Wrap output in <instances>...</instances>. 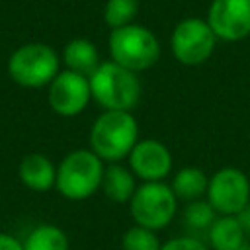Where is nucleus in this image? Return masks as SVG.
<instances>
[{"label": "nucleus", "mask_w": 250, "mask_h": 250, "mask_svg": "<svg viewBox=\"0 0 250 250\" xmlns=\"http://www.w3.org/2000/svg\"><path fill=\"white\" fill-rule=\"evenodd\" d=\"M139 141V125L131 111L105 109L90 129V150L105 162H121Z\"/></svg>", "instance_id": "obj_1"}, {"label": "nucleus", "mask_w": 250, "mask_h": 250, "mask_svg": "<svg viewBox=\"0 0 250 250\" xmlns=\"http://www.w3.org/2000/svg\"><path fill=\"white\" fill-rule=\"evenodd\" d=\"M92 98L104 109H119L131 111L141 100V80L137 72L107 61L100 62V66L88 76Z\"/></svg>", "instance_id": "obj_2"}, {"label": "nucleus", "mask_w": 250, "mask_h": 250, "mask_svg": "<svg viewBox=\"0 0 250 250\" xmlns=\"http://www.w3.org/2000/svg\"><path fill=\"white\" fill-rule=\"evenodd\" d=\"M104 168V160L94 150H72L62 158V162L57 168L55 188L66 199H86L100 189Z\"/></svg>", "instance_id": "obj_3"}, {"label": "nucleus", "mask_w": 250, "mask_h": 250, "mask_svg": "<svg viewBox=\"0 0 250 250\" xmlns=\"http://www.w3.org/2000/svg\"><path fill=\"white\" fill-rule=\"evenodd\" d=\"M109 53L111 61L133 70L150 68L160 57V45L152 31L143 25H123L111 31L109 35Z\"/></svg>", "instance_id": "obj_4"}, {"label": "nucleus", "mask_w": 250, "mask_h": 250, "mask_svg": "<svg viewBox=\"0 0 250 250\" xmlns=\"http://www.w3.org/2000/svg\"><path fill=\"white\" fill-rule=\"evenodd\" d=\"M176 211L178 197L164 182H143L141 186H137L129 201V213L135 225L146 227L150 230L168 227L176 217Z\"/></svg>", "instance_id": "obj_5"}, {"label": "nucleus", "mask_w": 250, "mask_h": 250, "mask_svg": "<svg viewBox=\"0 0 250 250\" xmlns=\"http://www.w3.org/2000/svg\"><path fill=\"white\" fill-rule=\"evenodd\" d=\"M8 72L20 86L39 88L51 84L59 74V57L45 43H27L12 53Z\"/></svg>", "instance_id": "obj_6"}, {"label": "nucleus", "mask_w": 250, "mask_h": 250, "mask_svg": "<svg viewBox=\"0 0 250 250\" xmlns=\"http://www.w3.org/2000/svg\"><path fill=\"white\" fill-rule=\"evenodd\" d=\"M205 199L217 215H238L250 203V180L240 168H219L209 178Z\"/></svg>", "instance_id": "obj_7"}, {"label": "nucleus", "mask_w": 250, "mask_h": 250, "mask_svg": "<svg viewBox=\"0 0 250 250\" xmlns=\"http://www.w3.org/2000/svg\"><path fill=\"white\" fill-rule=\"evenodd\" d=\"M217 43V35L211 25L197 18H188L180 21L172 33V51L174 57L188 66L205 62Z\"/></svg>", "instance_id": "obj_8"}, {"label": "nucleus", "mask_w": 250, "mask_h": 250, "mask_svg": "<svg viewBox=\"0 0 250 250\" xmlns=\"http://www.w3.org/2000/svg\"><path fill=\"white\" fill-rule=\"evenodd\" d=\"M49 105L55 113L62 117H74L84 111L92 100L90 80L84 74L62 70L49 84Z\"/></svg>", "instance_id": "obj_9"}, {"label": "nucleus", "mask_w": 250, "mask_h": 250, "mask_svg": "<svg viewBox=\"0 0 250 250\" xmlns=\"http://www.w3.org/2000/svg\"><path fill=\"white\" fill-rule=\"evenodd\" d=\"M127 160L129 170L143 182H162L172 170V152L156 139H139Z\"/></svg>", "instance_id": "obj_10"}, {"label": "nucleus", "mask_w": 250, "mask_h": 250, "mask_svg": "<svg viewBox=\"0 0 250 250\" xmlns=\"http://www.w3.org/2000/svg\"><path fill=\"white\" fill-rule=\"evenodd\" d=\"M207 23L219 39L246 37L250 33V0H213Z\"/></svg>", "instance_id": "obj_11"}, {"label": "nucleus", "mask_w": 250, "mask_h": 250, "mask_svg": "<svg viewBox=\"0 0 250 250\" xmlns=\"http://www.w3.org/2000/svg\"><path fill=\"white\" fill-rule=\"evenodd\" d=\"M20 180L33 191H47L57 182V168L45 154L31 152L20 162Z\"/></svg>", "instance_id": "obj_12"}, {"label": "nucleus", "mask_w": 250, "mask_h": 250, "mask_svg": "<svg viewBox=\"0 0 250 250\" xmlns=\"http://www.w3.org/2000/svg\"><path fill=\"white\" fill-rule=\"evenodd\" d=\"M100 189L113 203H127V201H131V197L137 189L135 174L127 166H123L119 162H111L109 166L104 168Z\"/></svg>", "instance_id": "obj_13"}, {"label": "nucleus", "mask_w": 250, "mask_h": 250, "mask_svg": "<svg viewBox=\"0 0 250 250\" xmlns=\"http://www.w3.org/2000/svg\"><path fill=\"white\" fill-rule=\"evenodd\" d=\"M244 229L236 215H219L207 230V238L213 250H240L244 246Z\"/></svg>", "instance_id": "obj_14"}, {"label": "nucleus", "mask_w": 250, "mask_h": 250, "mask_svg": "<svg viewBox=\"0 0 250 250\" xmlns=\"http://www.w3.org/2000/svg\"><path fill=\"white\" fill-rule=\"evenodd\" d=\"M207 186H209V178L205 176V172L197 166H184L180 168L174 178H172V191L178 199L182 201H197L207 193Z\"/></svg>", "instance_id": "obj_15"}, {"label": "nucleus", "mask_w": 250, "mask_h": 250, "mask_svg": "<svg viewBox=\"0 0 250 250\" xmlns=\"http://www.w3.org/2000/svg\"><path fill=\"white\" fill-rule=\"evenodd\" d=\"M62 59L68 70L84 74V76H90L100 66L98 49L88 39H72L70 43H66Z\"/></svg>", "instance_id": "obj_16"}, {"label": "nucleus", "mask_w": 250, "mask_h": 250, "mask_svg": "<svg viewBox=\"0 0 250 250\" xmlns=\"http://www.w3.org/2000/svg\"><path fill=\"white\" fill-rule=\"evenodd\" d=\"M25 250H68V236L55 225H39L33 229L25 242Z\"/></svg>", "instance_id": "obj_17"}, {"label": "nucleus", "mask_w": 250, "mask_h": 250, "mask_svg": "<svg viewBox=\"0 0 250 250\" xmlns=\"http://www.w3.org/2000/svg\"><path fill=\"white\" fill-rule=\"evenodd\" d=\"M121 250H160V240L156 230L133 225L121 236Z\"/></svg>", "instance_id": "obj_18"}, {"label": "nucleus", "mask_w": 250, "mask_h": 250, "mask_svg": "<svg viewBox=\"0 0 250 250\" xmlns=\"http://www.w3.org/2000/svg\"><path fill=\"white\" fill-rule=\"evenodd\" d=\"M219 215L215 213V209L209 205V201L205 199H197V201H189L188 207L184 209V223L191 229V230H209V227L213 225V221Z\"/></svg>", "instance_id": "obj_19"}, {"label": "nucleus", "mask_w": 250, "mask_h": 250, "mask_svg": "<svg viewBox=\"0 0 250 250\" xmlns=\"http://www.w3.org/2000/svg\"><path fill=\"white\" fill-rule=\"evenodd\" d=\"M139 0H107L104 10V20L109 27L117 29L123 25H129L131 20L137 16Z\"/></svg>", "instance_id": "obj_20"}, {"label": "nucleus", "mask_w": 250, "mask_h": 250, "mask_svg": "<svg viewBox=\"0 0 250 250\" xmlns=\"http://www.w3.org/2000/svg\"><path fill=\"white\" fill-rule=\"evenodd\" d=\"M160 250H207V246L197 236L184 234V236H176V238L166 240L164 244H160Z\"/></svg>", "instance_id": "obj_21"}, {"label": "nucleus", "mask_w": 250, "mask_h": 250, "mask_svg": "<svg viewBox=\"0 0 250 250\" xmlns=\"http://www.w3.org/2000/svg\"><path fill=\"white\" fill-rule=\"evenodd\" d=\"M0 250H25V248L18 238L0 232Z\"/></svg>", "instance_id": "obj_22"}, {"label": "nucleus", "mask_w": 250, "mask_h": 250, "mask_svg": "<svg viewBox=\"0 0 250 250\" xmlns=\"http://www.w3.org/2000/svg\"><path fill=\"white\" fill-rule=\"evenodd\" d=\"M236 219H238V223L242 225V229H244V232H250V203L236 215Z\"/></svg>", "instance_id": "obj_23"}]
</instances>
